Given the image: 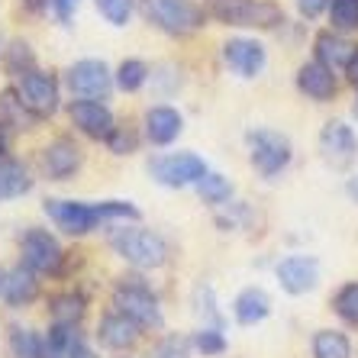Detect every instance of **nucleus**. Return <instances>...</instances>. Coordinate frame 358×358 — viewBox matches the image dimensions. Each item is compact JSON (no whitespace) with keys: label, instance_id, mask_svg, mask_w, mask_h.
I'll use <instances>...</instances> for the list:
<instances>
[{"label":"nucleus","instance_id":"f257e3e1","mask_svg":"<svg viewBox=\"0 0 358 358\" xmlns=\"http://www.w3.org/2000/svg\"><path fill=\"white\" fill-rule=\"evenodd\" d=\"M45 213L52 223L68 236H84L97 229L103 220H139V210L126 200H103V203H81V200H45Z\"/></svg>","mask_w":358,"mask_h":358},{"label":"nucleus","instance_id":"f03ea898","mask_svg":"<svg viewBox=\"0 0 358 358\" xmlns=\"http://www.w3.org/2000/svg\"><path fill=\"white\" fill-rule=\"evenodd\" d=\"M210 13L226 26L275 29L284 23V10L271 0H210Z\"/></svg>","mask_w":358,"mask_h":358},{"label":"nucleus","instance_id":"7ed1b4c3","mask_svg":"<svg viewBox=\"0 0 358 358\" xmlns=\"http://www.w3.org/2000/svg\"><path fill=\"white\" fill-rule=\"evenodd\" d=\"M110 242L120 259H126L136 268H162L168 262V242L152 229H136V226L117 229Z\"/></svg>","mask_w":358,"mask_h":358},{"label":"nucleus","instance_id":"20e7f679","mask_svg":"<svg viewBox=\"0 0 358 358\" xmlns=\"http://www.w3.org/2000/svg\"><path fill=\"white\" fill-rule=\"evenodd\" d=\"M142 13L168 36H187L203 26V10L194 0H142Z\"/></svg>","mask_w":358,"mask_h":358},{"label":"nucleus","instance_id":"39448f33","mask_svg":"<svg viewBox=\"0 0 358 358\" xmlns=\"http://www.w3.org/2000/svg\"><path fill=\"white\" fill-rule=\"evenodd\" d=\"M245 142H249L252 165H255V171H259L262 178L281 175L294 159L291 139L284 133H278V129H252V133L245 136Z\"/></svg>","mask_w":358,"mask_h":358},{"label":"nucleus","instance_id":"423d86ee","mask_svg":"<svg viewBox=\"0 0 358 358\" xmlns=\"http://www.w3.org/2000/svg\"><path fill=\"white\" fill-rule=\"evenodd\" d=\"M113 307H117V313H123L126 320H133L139 329H159V326L165 323L159 297L139 281L117 284V291H113Z\"/></svg>","mask_w":358,"mask_h":358},{"label":"nucleus","instance_id":"0eeeda50","mask_svg":"<svg viewBox=\"0 0 358 358\" xmlns=\"http://www.w3.org/2000/svg\"><path fill=\"white\" fill-rule=\"evenodd\" d=\"M152 178L165 187H187V184H197L200 178L207 175L210 168L207 162L194 155V152H178V155H162L149 165Z\"/></svg>","mask_w":358,"mask_h":358},{"label":"nucleus","instance_id":"6e6552de","mask_svg":"<svg viewBox=\"0 0 358 358\" xmlns=\"http://www.w3.org/2000/svg\"><path fill=\"white\" fill-rule=\"evenodd\" d=\"M17 94L23 100V107L33 113V117H52L59 110V81L45 71H26L17 84Z\"/></svg>","mask_w":358,"mask_h":358},{"label":"nucleus","instance_id":"1a4fd4ad","mask_svg":"<svg viewBox=\"0 0 358 358\" xmlns=\"http://www.w3.org/2000/svg\"><path fill=\"white\" fill-rule=\"evenodd\" d=\"M20 255H23V265L33 271V275H52L59 271L62 265V245L59 239L45 229H29L20 242Z\"/></svg>","mask_w":358,"mask_h":358},{"label":"nucleus","instance_id":"9d476101","mask_svg":"<svg viewBox=\"0 0 358 358\" xmlns=\"http://www.w3.org/2000/svg\"><path fill=\"white\" fill-rule=\"evenodd\" d=\"M68 87H71V94H78V97H84V100H100L110 94L113 78H110V68L103 65V62L84 59V62H78V65H71V71H68Z\"/></svg>","mask_w":358,"mask_h":358},{"label":"nucleus","instance_id":"9b49d317","mask_svg":"<svg viewBox=\"0 0 358 358\" xmlns=\"http://www.w3.org/2000/svg\"><path fill=\"white\" fill-rule=\"evenodd\" d=\"M320 152H323V159L329 162L333 168H345L355 162L358 155V136L349 123H342V120H333V123L323 126V133H320Z\"/></svg>","mask_w":358,"mask_h":358},{"label":"nucleus","instance_id":"f8f14e48","mask_svg":"<svg viewBox=\"0 0 358 358\" xmlns=\"http://www.w3.org/2000/svg\"><path fill=\"white\" fill-rule=\"evenodd\" d=\"M223 62L229 65V71H236L239 78H259L265 71L268 52L262 42L255 39H229L223 45Z\"/></svg>","mask_w":358,"mask_h":358},{"label":"nucleus","instance_id":"ddd939ff","mask_svg":"<svg viewBox=\"0 0 358 358\" xmlns=\"http://www.w3.org/2000/svg\"><path fill=\"white\" fill-rule=\"evenodd\" d=\"M278 281L287 294L300 297L317 287L320 281V262L313 255H287V259L278 265Z\"/></svg>","mask_w":358,"mask_h":358},{"label":"nucleus","instance_id":"4468645a","mask_svg":"<svg viewBox=\"0 0 358 358\" xmlns=\"http://www.w3.org/2000/svg\"><path fill=\"white\" fill-rule=\"evenodd\" d=\"M297 91L303 97L317 100V103H329V100L339 94V81H336V71H329L326 65H320L317 59L303 62L297 68Z\"/></svg>","mask_w":358,"mask_h":358},{"label":"nucleus","instance_id":"2eb2a0df","mask_svg":"<svg viewBox=\"0 0 358 358\" xmlns=\"http://www.w3.org/2000/svg\"><path fill=\"white\" fill-rule=\"evenodd\" d=\"M71 123L81 129L84 136H91V139H110V133L117 129L113 126V113H110L100 100H75L71 107Z\"/></svg>","mask_w":358,"mask_h":358},{"label":"nucleus","instance_id":"dca6fc26","mask_svg":"<svg viewBox=\"0 0 358 358\" xmlns=\"http://www.w3.org/2000/svg\"><path fill=\"white\" fill-rule=\"evenodd\" d=\"M36 294H39V281L26 265L17 268H3L0 265V300L10 303V307H26L33 303Z\"/></svg>","mask_w":358,"mask_h":358},{"label":"nucleus","instance_id":"f3484780","mask_svg":"<svg viewBox=\"0 0 358 358\" xmlns=\"http://www.w3.org/2000/svg\"><path fill=\"white\" fill-rule=\"evenodd\" d=\"M84 155L71 139H55L52 145H45L42 152V171L52 178V181H65L81 168Z\"/></svg>","mask_w":358,"mask_h":358},{"label":"nucleus","instance_id":"a211bd4d","mask_svg":"<svg viewBox=\"0 0 358 358\" xmlns=\"http://www.w3.org/2000/svg\"><path fill=\"white\" fill-rule=\"evenodd\" d=\"M313 52H317L320 65H326L329 71H342V68H349V62L355 59L358 45H355V42H349L342 33H336V29H326V33L317 36Z\"/></svg>","mask_w":358,"mask_h":358},{"label":"nucleus","instance_id":"6ab92c4d","mask_svg":"<svg viewBox=\"0 0 358 358\" xmlns=\"http://www.w3.org/2000/svg\"><path fill=\"white\" fill-rule=\"evenodd\" d=\"M184 129V120L175 107H152L145 113V136L149 142L155 145H168V142H175Z\"/></svg>","mask_w":358,"mask_h":358},{"label":"nucleus","instance_id":"aec40b11","mask_svg":"<svg viewBox=\"0 0 358 358\" xmlns=\"http://www.w3.org/2000/svg\"><path fill=\"white\" fill-rule=\"evenodd\" d=\"M97 339H100V345H107V349H129V345L139 339V326H136L133 320H126L123 313H107V317L100 320Z\"/></svg>","mask_w":358,"mask_h":358},{"label":"nucleus","instance_id":"412c9836","mask_svg":"<svg viewBox=\"0 0 358 358\" xmlns=\"http://www.w3.org/2000/svg\"><path fill=\"white\" fill-rule=\"evenodd\" d=\"M233 313H236V323L239 326H255L271 313V297H268L262 287H245V291L236 297Z\"/></svg>","mask_w":358,"mask_h":358},{"label":"nucleus","instance_id":"4be33fe9","mask_svg":"<svg viewBox=\"0 0 358 358\" xmlns=\"http://www.w3.org/2000/svg\"><path fill=\"white\" fill-rule=\"evenodd\" d=\"M33 191V178L20 162H0V200H13Z\"/></svg>","mask_w":358,"mask_h":358},{"label":"nucleus","instance_id":"5701e85b","mask_svg":"<svg viewBox=\"0 0 358 358\" xmlns=\"http://www.w3.org/2000/svg\"><path fill=\"white\" fill-rule=\"evenodd\" d=\"M313 358H352L349 336L336 329H320L313 336Z\"/></svg>","mask_w":358,"mask_h":358},{"label":"nucleus","instance_id":"b1692460","mask_svg":"<svg viewBox=\"0 0 358 358\" xmlns=\"http://www.w3.org/2000/svg\"><path fill=\"white\" fill-rule=\"evenodd\" d=\"M84 297L81 294H62V297L52 300V320L62 326H78L84 317Z\"/></svg>","mask_w":358,"mask_h":358},{"label":"nucleus","instance_id":"393cba45","mask_svg":"<svg viewBox=\"0 0 358 358\" xmlns=\"http://www.w3.org/2000/svg\"><path fill=\"white\" fill-rule=\"evenodd\" d=\"M29 110L23 107L20 94L13 91H3L0 94V126H13V129H26L29 126Z\"/></svg>","mask_w":358,"mask_h":358},{"label":"nucleus","instance_id":"a878e982","mask_svg":"<svg viewBox=\"0 0 358 358\" xmlns=\"http://www.w3.org/2000/svg\"><path fill=\"white\" fill-rule=\"evenodd\" d=\"M329 23L336 33H355L358 29V0H329Z\"/></svg>","mask_w":358,"mask_h":358},{"label":"nucleus","instance_id":"bb28decb","mask_svg":"<svg viewBox=\"0 0 358 358\" xmlns=\"http://www.w3.org/2000/svg\"><path fill=\"white\" fill-rule=\"evenodd\" d=\"M333 310H336V317H339L342 323L358 326V281L342 284L339 291H336V297H333Z\"/></svg>","mask_w":358,"mask_h":358},{"label":"nucleus","instance_id":"cd10ccee","mask_svg":"<svg viewBox=\"0 0 358 358\" xmlns=\"http://www.w3.org/2000/svg\"><path fill=\"white\" fill-rule=\"evenodd\" d=\"M145 81H149V65H145V62L126 59L123 65L117 68V84H120V91L133 94V91H139Z\"/></svg>","mask_w":358,"mask_h":358},{"label":"nucleus","instance_id":"c85d7f7f","mask_svg":"<svg viewBox=\"0 0 358 358\" xmlns=\"http://www.w3.org/2000/svg\"><path fill=\"white\" fill-rule=\"evenodd\" d=\"M10 349H13L17 358H42V339L33 329L10 326Z\"/></svg>","mask_w":358,"mask_h":358},{"label":"nucleus","instance_id":"c756f323","mask_svg":"<svg viewBox=\"0 0 358 358\" xmlns=\"http://www.w3.org/2000/svg\"><path fill=\"white\" fill-rule=\"evenodd\" d=\"M197 191H200V197L207 200V203H226V200L233 197V184L226 181L223 175H213V171H207V175L197 181Z\"/></svg>","mask_w":358,"mask_h":358},{"label":"nucleus","instance_id":"7c9ffc66","mask_svg":"<svg viewBox=\"0 0 358 358\" xmlns=\"http://www.w3.org/2000/svg\"><path fill=\"white\" fill-rule=\"evenodd\" d=\"M36 68V55H33V49L26 45V42H13L7 49V71L10 75H20L23 78L26 71H33Z\"/></svg>","mask_w":358,"mask_h":358},{"label":"nucleus","instance_id":"2f4dec72","mask_svg":"<svg viewBox=\"0 0 358 358\" xmlns=\"http://www.w3.org/2000/svg\"><path fill=\"white\" fill-rule=\"evenodd\" d=\"M97 3V10L103 13V20L113 26H126L129 23V17H133V7L136 0H94Z\"/></svg>","mask_w":358,"mask_h":358},{"label":"nucleus","instance_id":"473e14b6","mask_svg":"<svg viewBox=\"0 0 358 358\" xmlns=\"http://www.w3.org/2000/svg\"><path fill=\"white\" fill-rule=\"evenodd\" d=\"M194 345H197V352H203V355H223L226 352V339L217 326H203V329L194 336Z\"/></svg>","mask_w":358,"mask_h":358},{"label":"nucleus","instance_id":"72a5a7b5","mask_svg":"<svg viewBox=\"0 0 358 358\" xmlns=\"http://www.w3.org/2000/svg\"><path fill=\"white\" fill-rule=\"evenodd\" d=\"M187 339H181V336H168L165 342L159 345V358H187Z\"/></svg>","mask_w":358,"mask_h":358},{"label":"nucleus","instance_id":"f704fd0d","mask_svg":"<svg viewBox=\"0 0 358 358\" xmlns=\"http://www.w3.org/2000/svg\"><path fill=\"white\" fill-rule=\"evenodd\" d=\"M110 152H117V155H129V152L136 149V136L133 133H123V129H113L107 139Z\"/></svg>","mask_w":358,"mask_h":358},{"label":"nucleus","instance_id":"c9c22d12","mask_svg":"<svg viewBox=\"0 0 358 358\" xmlns=\"http://www.w3.org/2000/svg\"><path fill=\"white\" fill-rule=\"evenodd\" d=\"M297 3V13L303 20H317L326 7H329V0H294Z\"/></svg>","mask_w":358,"mask_h":358},{"label":"nucleus","instance_id":"e433bc0d","mask_svg":"<svg viewBox=\"0 0 358 358\" xmlns=\"http://www.w3.org/2000/svg\"><path fill=\"white\" fill-rule=\"evenodd\" d=\"M52 3H55V13H59L62 23H68V20L75 17V10H78L81 0H52Z\"/></svg>","mask_w":358,"mask_h":358},{"label":"nucleus","instance_id":"4c0bfd02","mask_svg":"<svg viewBox=\"0 0 358 358\" xmlns=\"http://www.w3.org/2000/svg\"><path fill=\"white\" fill-rule=\"evenodd\" d=\"M68 358H97L87 345H84V339H78L75 345H71V352H68Z\"/></svg>","mask_w":358,"mask_h":358},{"label":"nucleus","instance_id":"58836bf2","mask_svg":"<svg viewBox=\"0 0 358 358\" xmlns=\"http://www.w3.org/2000/svg\"><path fill=\"white\" fill-rule=\"evenodd\" d=\"M345 75H349V81L358 87V52H355V59L349 62V68H345Z\"/></svg>","mask_w":358,"mask_h":358},{"label":"nucleus","instance_id":"ea45409f","mask_svg":"<svg viewBox=\"0 0 358 358\" xmlns=\"http://www.w3.org/2000/svg\"><path fill=\"white\" fill-rule=\"evenodd\" d=\"M345 191H349V197L358 203V178H349V184H345Z\"/></svg>","mask_w":358,"mask_h":358},{"label":"nucleus","instance_id":"a19ab883","mask_svg":"<svg viewBox=\"0 0 358 358\" xmlns=\"http://www.w3.org/2000/svg\"><path fill=\"white\" fill-rule=\"evenodd\" d=\"M7 155V133H3V126H0V162Z\"/></svg>","mask_w":358,"mask_h":358},{"label":"nucleus","instance_id":"79ce46f5","mask_svg":"<svg viewBox=\"0 0 358 358\" xmlns=\"http://www.w3.org/2000/svg\"><path fill=\"white\" fill-rule=\"evenodd\" d=\"M26 3H29V10H42V7H45V0H26Z\"/></svg>","mask_w":358,"mask_h":358},{"label":"nucleus","instance_id":"37998d69","mask_svg":"<svg viewBox=\"0 0 358 358\" xmlns=\"http://www.w3.org/2000/svg\"><path fill=\"white\" fill-rule=\"evenodd\" d=\"M352 113H355V120H358V97H355V103H352Z\"/></svg>","mask_w":358,"mask_h":358}]
</instances>
